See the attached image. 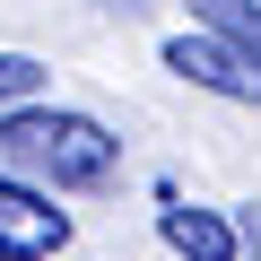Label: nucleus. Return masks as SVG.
Wrapping results in <instances>:
<instances>
[{
	"label": "nucleus",
	"instance_id": "423d86ee",
	"mask_svg": "<svg viewBox=\"0 0 261 261\" xmlns=\"http://www.w3.org/2000/svg\"><path fill=\"white\" fill-rule=\"evenodd\" d=\"M35 96H44V61L35 53H0V113H18Z\"/></svg>",
	"mask_w": 261,
	"mask_h": 261
},
{
	"label": "nucleus",
	"instance_id": "39448f33",
	"mask_svg": "<svg viewBox=\"0 0 261 261\" xmlns=\"http://www.w3.org/2000/svg\"><path fill=\"white\" fill-rule=\"evenodd\" d=\"M192 27H209V35H226L235 53L261 61V0H192Z\"/></svg>",
	"mask_w": 261,
	"mask_h": 261
},
{
	"label": "nucleus",
	"instance_id": "f257e3e1",
	"mask_svg": "<svg viewBox=\"0 0 261 261\" xmlns=\"http://www.w3.org/2000/svg\"><path fill=\"white\" fill-rule=\"evenodd\" d=\"M122 140L96 122V113H70V105H18L0 113V166H18L53 192H96L113 174Z\"/></svg>",
	"mask_w": 261,
	"mask_h": 261
},
{
	"label": "nucleus",
	"instance_id": "0eeeda50",
	"mask_svg": "<svg viewBox=\"0 0 261 261\" xmlns=\"http://www.w3.org/2000/svg\"><path fill=\"white\" fill-rule=\"evenodd\" d=\"M235 226H244V261H261V209H244Z\"/></svg>",
	"mask_w": 261,
	"mask_h": 261
},
{
	"label": "nucleus",
	"instance_id": "20e7f679",
	"mask_svg": "<svg viewBox=\"0 0 261 261\" xmlns=\"http://www.w3.org/2000/svg\"><path fill=\"white\" fill-rule=\"evenodd\" d=\"M157 235H166L183 261H244V226L218 218V209H192V200H166V209H157Z\"/></svg>",
	"mask_w": 261,
	"mask_h": 261
},
{
	"label": "nucleus",
	"instance_id": "f03ea898",
	"mask_svg": "<svg viewBox=\"0 0 261 261\" xmlns=\"http://www.w3.org/2000/svg\"><path fill=\"white\" fill-rule=\"evenodd\" d=\"M166 70H174V79H192V87H209V96H226V105H261V61H252V53H235V44H226V35H209V27L174 35V44H166Z\"/></svg>",
	"mask_w": 261,
	"mask_h": 261
},
{
	"label": "nucleus",
	"instance_id": "7ed1b4c3",
	"mask_svg": "<svg viewBox=\"0 0 261 261\" xmlns=\"http://www.w3.org/2000/svg\"><path fill=\"white\" fill-rule=\"evenodd\" d=\"M61 244H70V209H53L18 174H0V261H53Z\"/></svg>",
	"mask_w": 261,
	"mask_h": 261
}]
</instances>
